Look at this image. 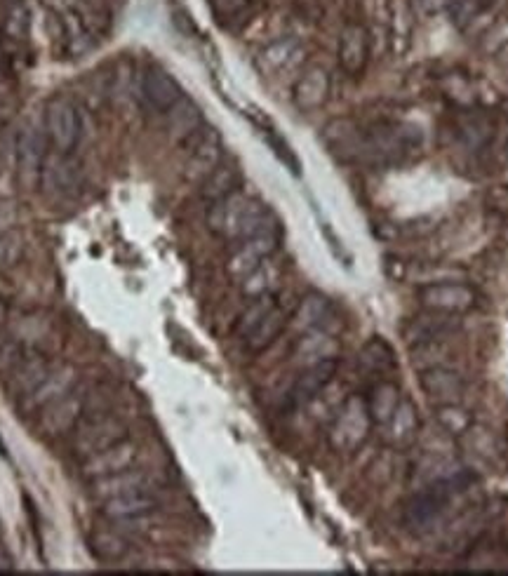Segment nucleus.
<instances>
[{
    "mask_svg": "<svg viewBox=\"0 0 508 576\" xmlns=\"http://www.w3.org/2000/svg\"><path fill=\"white\" fill-rule=\"evenodd\" d=\"M372 417L363 395H349L327 428V445L337 454H353L370 440Z\"/></svg>",
    "mask_w": 508,
    "mask_h": 576,
    "instance_id": "3",
    "label": "nucleus"
},
{
    "mask_svg": "<svg viewBox=\"0 0 508 576\" xmlns=\"http://www.w3.org/2000/svg\"><path fill=\"white\" fill-rule=\"evenodd\" d=\"M88 551L102 565H118L130 555V541L118 529L97 527L88 537Z\"/></svg>",
    "mask_w": 508,
    "mask_h": 576,
    "instance_id": "25",
    "label": "nucleus"
},
{
    "mask_svg": "<svg viewBox=\"0 0 508 576\" xmlns=\"http://www.w3.org/2000/svg\"><path fill=\"white\" fill-rule=\"evenodd\" d=\"M280 247V229H269L257 233V236H250L245 240H240L233 247V252L226 259V273H229L231 280H245L254 269L264 264L266 259H271L273 254L278 252Z\"/></svg>",
    "mask_w": 508,
    "mask_h": 576,
    "instance_id": "9",
    "label": "nucleus"
},
{
    "mask_svg": "<svg viewBox=\"0 0 508 576\" xmlns=\"http://www.w3.org/2000/svg\"><path fill=\"white\" fill-rule=\"evenodd\" d=\"M5 320H8V306H5L3 301H0V330H3Z\"/></svg>",
    "mask_w": 508,
    "mask_h": 576,
    "instance_id": "46",
    "label": "nucleus"
},
{
    "mask_svg": "<svg viewBox=\"0 0 508 576\" xmlns=\"http://www.w3.org/2000/svg\"><path fill=\"white\" fill-rule=\"evenodd\" d=\"M339 356V341L323 330H313L302 334V339L294 346V360L309 367L320 360H332Z\"/></svg>",
    "mask_w": 508,
    "mask_h": 576,
    "instance_id": "28",
    "label": "nucleus"
},
{
    "mask_svg": "<svg viewBox=\"0 0 508 576\" xmlns=\"http://www.w3.org/2000/svg\"><path fill=\"white\" fill-rule=\"evenodd\" d=\"M358 363L365 372H370V374H386L398 367L396 353H393V348L386 344L384 337H372L370 341H367V344L363 346V351H360Z\"/></svg>",
    "mask_w": 508,
    "mask_h": 576,
    "instance_id": "33",
    "label": "nucleus"
},
{
    "mask_svg": "<svg viewBox=\"0 0 508 576\" xmlns=\"http://www.w3.org/2000/svg\"><path fill=\"white\" fill-rule=\"evenodd\" d=\"M323 144L327 151L344 163H363L365 130L351 118H334L323 127Z\"/></svg>",
    "mask_w": 508,
    "mask_h": 576,
    "instance_id": "13",
    "label": "nucleus"
},
{
    "mask_svg": "<svg viewBox=\"0 0 508 576\" xmlns=\"http://www.w3.org/2000/svg\"><path fill=\"white\" fill-rule=\"evenodd\" d=\"M240 189V170L231 163H219V167L210 177L200 184V196H203L207 203H215V200L229 196V193Z\"/></svg>",
    "mask_w": 508,
    "mask_h": 576,
    "instance_id": "32",
    "label": "nucleus"
},
{
    "mask_svg": "<svg viewBox=\"0 0 508 576\" xmlns=\"http://www.w3.org/2000/svg\"><path fill=\"white\" fill-rule=\"evenodd\" d=\"M339 69L349 78H360L370 64V33L363 24L351 22L339 33Z\"/></svg>",
    "mask_w": 508,
    "mask_h": 576,
    "instance_id": "15",
    "label": "nucleus"
},
{
    "mask_svg": "<svg viewBox=\"0 0 508 576\" xmlns=\"http://www.w3.org/2000/svg\"><path fill=\"white\" fill-rule=\"evenodd\" d=\"M22 252L24 245L17 233H0V266H15Z\"/></svg>",
    "mask_w": 508,
    "mask_h": 576,
    "instance_id": "44",
    "label": "nucleus"
},
{
    "mask_svg": "<svg viewBox=\"0 0 508 576\" xmlns=\"http://www.w3.org/2000/svg\"><path fill=\"white\" fill-rule=\"evenodd\" d=\"M278 283V269L271 259H266L259 269H254L245 280H240V292L245 299H257L264 294H273V285Z\"/></svg>",
    "mask_w": 508,
    "mask_h": 576,
    "instance_id": "37",
    "label": "nucleus"
},
{
    "mask_svg": "<svg viewBox=\"0 0 508 576\" xmlns=\"http://www.w3.org/2000/svg\"><path fill=\"white\" fill-rule=\"evenodd\" d=\"M186 146V179L203 184L224 160V142L217 127L203 125L196 135L184 142Z\"/></svg>",
    "mask_w": 508,
    "mask_h": 576,
    "instance_id": "8",
    "label": "nucleus"
},
{
    "mask_svg": "<svg viewBox=\"0 0 508 576\" xmlns=\"http://www.w3.org/2000/svg\"><path fill=\"white\" fill-rule=\"evenodd\" d=\"M419 127L407 123H377L365 130L363 163L396 165L419 149Z\"/></svg>",
    "mask_w": 508,
    "mask_h": 576,
    "instance_id": "2",
    "label": "nucleus"
},
{
    "mask_svg": "<svg viewBox=\"0 0 508 576\" xmlns=\"http://www.w3.org/2000/svg\"><path fill=\"white\" fill-rule=\"evenodd\" d=\"M144 490H156V482H153L149 471H139V468H127L123 473L109 475V478H99L90 480V497L99 501L113 499V497H123V494L132 492H144Z\"/></svg>",
    "mask_w": 508,
    "mask_h": 576,
    "instance_id": "20",
    "label": "nucleus"
},
{
    "mask_svg": "<svg viewBox=\"0 0 508 576\" xmlns=\"http://www.w3.org/2000/svg\"><path fill=\"white\" fill-rule=\"evenodd\" d=\"M26 348L17 334L0 330V377H8L19 360L24 358Z\"/></svg>",
    "mask_w": 508,
    "mask_h": 576,
    "instance_id": "41",
    "label": "nucleus"
},
{
    "mask_svg": "<svg viewBox=\"0 0 508 576\" xmlns=\"http://www.w3.org/2000/svg\"><path fill=\"white\" fill-rule=\"evenodd\" d=\"M330 313H332V301L320 292H309L304 294L302 301H299L297 308H294V313L290 316V325L299 334L323 330Z\"/></svg>",
    "mask_w": 508,
    "mask_h": 576,
    "instance_id": "26",
    "label": "nucleus"
},
{
    "mask_svg": "<svg viewBox=\"0 0 508 576\" xmlns=\"http://www.w3.org/2000/svg\"><path fill=\"white\" fill-rule=\"evenodd\" d=\"M332 92V78L323 66L313 64L302 71V76L294 80L292 102L302 113L320 111L327 104Z\"/></svg>",
    "mask_w": 508,
    "mask_h": 576,
    "instance_id": "17",
    "label": "nucleus"
},
{
    "mask_svg": "<svg viewBox=\"0 0 508 576\" xmlns=\"http://www.w3.org/2000/svg\"><path fill=\"white\" fill-rule=\"evenodd\" d=\"M85 410H88V395L80 386L73 388L62 398L50 403L45 410L36 414V426L45 438H64L76 431L80 421L85 419Z\"/></svg>",
    "mask_w": 508,
    "mask_h": 576,
    "instance_id": "7",
    "label": "nucleus"
},
{
    "mask_svg": "<svg viewBox=\"0 0 508 576\" xmlns=\"http://www.w3.org/2000/svg\"><path fill=\"white\" fill-rule=\"evenodd\" d=\"M50 156V142L45 137L43 123H26L19 130L15 142V160H17V179L26 191L38 189L40 172H43L45 160Z\"/></svg>",
    "mask_w": 508,
    "mask_h": 576,
    "instance_id": "6",
    "label": "nucleus"
},
{
    "mask_svg": "<svg viewBox=\"0 0 508 576\" xmlns=\"http://www.w3.org/2000/svg\"><path fill=\"white\" fill-rule=\"evenodd\" d=\"M76 386H78V372L73 370L71 365L52 367L48 377L43 379V384H40L36 391H31L29 395H26V398L19 400L17 403L19 412L26 414V417H33V414L45 410L50 403H55V400L73 391Z\"/></svg>",
    "mask_w": 508,
    "mask_h": 576,
    "instance_id": "14",
    "label": "nucleus"
},
{
    "mask_svg": "<svg viewBox=\"0 0 508 576\" xmlns=\"http://www.w3.org/2000/svg\"><path fill=\"white\" fill-rule=\"evenodd\" d=\"M165 118H167V130H170V137L177 139V142H182V144L191 135H196L200 127L205 125L200 106L186 95L179 99V102L172 106L170 111L165 113Z\"/></svg>",
    "mask_w": 508,
    "mask_h": 576,
    "instance_id": "27",
    "label": "nucleus"
},
{
    "mask_svg": "<svg viewBox=\"0 0 508 576\" xmlns=\"http://www.w3.org/2000/svg\"><path fill=\"white\" fill-rule=\"evenodd\" d=\"M436 424L440 431L450 438H461V435L473 431V414L461 407V403L452 405H438L436 407Z\"/></svg>",
    "mask_w": 508,
    "mask_h": 576,
    "instance_id": "35",
    "label": "nucleus"
},
{
    "mask_svg": "<svg viewBox=\"0 0 508 576\" xmlns=\"http://www.w3.org/2000/svg\"><path fill=\"white\" fill-rule=\"evenodd\" d=\"M391 15V40L396 43V50L403 52L410 45L412 29H414V12L407 0H391L389 3Z\"/></svg>",
    "mask_w": 508,
    "mask_h": 576,
    "instance_id": "36",
    "label": "nucleus"
},
{
    "mask_svg": "<svg viewBox=\"0 0 508 576\" xmlns=\"http://www.w3.org/2000/svg\"><path fill=\"white\" fill-rule=\"evenodd\" d=\"M478 48L487 57L499 55L501 50L508 48V17H497L487 24V29L480 33Z\"/></svg>",
    "mask_w": 508,
    "mask_h": 576,
    "instance_id": "40",
    "label": "nucleus"
},
{
    "mask_svg": "<svg viewBox=\"0 0 508 576\" xmlns=\"http://www.w3.org/2000/svg\"><path fill=\"white\" fill-rule=\"evenodd\" d=\"M400 395L398 386L393 384V381H379L377 386L372 388L370 395H367V410H370V417H372V424L381 428L386 424V421L391 419L393 410H396L398 403H400Z\"/></svg>",
    "mask_w": 508,
    "mask_h": 576,
    "instance_id": "31",
    "label": "nucleus"
},
{
    "mask_svg": "<svg viewBox=\"0 0 508 576\" xmlns=\"http://www.w3.org/2000/svg\"><path fill=\"white\" fill-rule=\"evenodd\" d=\"M3 64H5V55H3V48H0V69H3Z\"/></svg>",
    "mask_w": 508,
    "mask_h": 576,
    "instance_id": "47",
    "label": "nucleus"
},
{
    "mask_svg": "<svg viewBox=\"0 0 508 576\" xmlns=\"http://www.w3.org/2000/svg\"><path fill=\"white\" fill-rule=\"evenodd\" d=\"M492 3L494 0H454L450 5L452 24L459 26V29H469L473 22H478L480 17L487 15Z\"/></svg>",
    "mask_w": 508,
    "mask_h": 576,
    "instance_id": "39",
    "label": "nucleus"
},
{
    "mask_svg": "<svg viewBox=\"0 0 508 576\" xmlns=\"http://www.w3.org/2000/svg\"><path fill=\"white\" fill-rule=\"evenodd\" d=\"M254 0H210V8L219 22H238L252 10Z\"/></svg>",
    "mask_w": 508,
    "mask_h": 576,
    "instance_id": "43",
    "label": "nucleus"
},
{
    "mask_svg": "<svg viewBox=\"0 0 508 576\" xmlns=\"http://www.w3.org/2000/svg\"><path fill=\"white\" fill-rule=\"evenodd\" d=\"M43 130L50 142V151L73 153L83 135V120L76 102L66 95H55L48 99L43 111Z\"/></svg>",
    "mask_w": 508,
    "mask_h": 576,
    "instance_id": "4",
    "label": "nucleus"
},
{
    "mask_svg": "<svg viewBox=\"0 0 508 576\" xmlns=\"http://www.w3.org/2000/svg\"><path fill=\"white\" fill-rule=\"evenodd\" d=\"M290 325V318H287V313L283 308L276 306L273 311L266 316L262 323H259L254 330L247 334L243 339L245 341V348L250 353H262L266 348L273 346V341H276L280 334L285 332V327Z\"/></svg>",
    "mask_w": 508,
    "mask_h": 576,
    "instance_id": "30",
    "label": "nucleus"
},
{
    "mask_svg": "<svg viewBox=\"0 0 508 576\" xmlns=\"http://www.w3.org/2000/svg\"><path fill=\"white\" fill-rule=\"evenodd\" d=\"M50 370H52L50 360L45 358L43 353L26 351L15 370L5 377L8 379V393L19 403V400L26 398V395H29L31 391H36V388L43 384V379L48 377Z\"/></svg>",
    "mask_w": 508,
    "mask_h": 576,
    "instance_id": "22",
    "label": "nucleus"
},
{
    "mask_svg": "<svg viewBox=\"0 0 508 576\" xmlns=\"http://www.w3.org/2000/svg\"><path fill=\"white\" fill-rule=\"evenodd\" d=\"M419 386L426 398H429L436 407L461 403V395L466 391V384L464 379H461V374L447 370L443 365H433L421 370Z\"/></svg>",
    "mask_w": 508,
    "mask_h": 576,
    "instance_id": "18",
    "label": "nucleus"
},
{
    "mask_svg": "<svg viewBox=\"0 0 508 576\" xmlns=\"http://www.w3.org/2000/svg\"><path fill=\"white\" fill-rule=\"evenodd\" d=\"M142 97L153 111L167 113L184 97V90L163 66H149L142 78Z\"/></svg>",
    "mask_w": 508,
    "mask_h": 576,
    "instance_id": "21",
    "label": "nucleus"
},
{
    "mask_svg": "<svg viewBox=\"0 0 508 576\" xmlns=\"http://www.w3.org/2000/svg\"><path fill=\"white\" fill-rule=\"evenodd\" d=\"M337 367H339L337 358L320 360V363L304 367V372L299 374L292 386V393H290L292 403L306 405V403H311L313 398H318V395L332 384V379L337 377Z\"/></svg>",
    "mask_w": 508,
    "mask_h": 576,
    "instance_id": "23",
    "label": "nucleus"
},
{
    "mask_svg": "<svg viewBox=\"0 0 508 576\" xmlns=\"http://www.w3.org/2000/svg\"><path fill=\"white\" fill-rule=\"evenodd\" d=\"M419 428L421 419L417 405H414L410 398H400V403L396 410H393L391 419L381 426V431H384L381 435H384V442L391 447V450L405 452L417 445Z\"/></svg>",
    "mask_w": 508,
    "mask_h": 576,
    "instance_id": "16",
    "label": "nucleus"
},
{
    "mask_svg": "<svg viewBox=\"0 0 508 576\" xmlns=\"http://www.w3.org/2000/svg\"><path fill=\"white\" fill-rule=\"evenodd\" d=\"M494 135V123L483 113H469L459 120V137L464 139V144L473 151L485 149L492 142Z\"/></svg>",
    "mask_w": 508,
    "mask_h": 576,
    "instance_id": "34",
    "label": "nucleus"
},
{
    "mask_svg": "<svg viewBox=\"0 0 508 576\" xmlns=\"http://www.w3.org/2000/svg\"><path fill=\"white\" fill-rule=\"evenodd\" d=\"M139 461V445L130 438L118 442V445L106 447V450L92 454L88 459H80V475L85 480L109 478V475L123 473L127 468H135Z\"/></svg>",
    "mask_w": 508,
    "mask_h": 576,
    "instance_id": "12",
    "label": "nucleus"
},
{
    "mask_svg": "<svg viewBox=\"0 0 508 576\" xmlns=\"http://www.w3.org/2000/svg\"><path fill=\"white\" fill-rule=\"evenodd\" d=\"M485 203L497 212H508V184L492 186V189L487 191Z\"/></svg>",
    "mask_w": 508,
    "mask_h": 576,
    "instance_id": "45",
    "label": "nucleus"
},
{
    "mask_svg": "<svg viewBox=\"0 0 508 576\" xmlns=\"http://www.w3.org/2000/svg\"><path fill=\"white\" fill-rule=\"evenodd\" d=\"M130 438L127 424L116 414H99V417L83 419L73 431V452L78 459H88L92 454L106 450V447L118 445Z\"/></svg>",
    "mask_w": 508,
    "mask_h": 576,
    "instance_id": "5",
    "label": "nucleus"
},
{
    "mask_svg": "<svg viewBox=\"0 0 508 576\" xmlns=\"http://www.w3.org/2000/svg\"><path fill=\"white\" fill-rule=\"evenodd\" d=\"M278 306V301L273 294H264V297H257V299H250V304L243 313H240L236 327H233V332H236V337L245 339L247 334H250L254 327H257L262 320L269 316L273 308Z\"/></svg>",
    "mask_w": 508,
    "mask_h": 576,
    "instance_id": "38",
    "label": "nucleus"
},
{
    "mask_svg": "<svg viewBox=\"0 0 508 576\" xmlns=\"http://www.w3.org/2000/svg\"><path fill=\"white\" fill-rule=\"evenodd\" d=\"M3 29H5V33H8L12 40H26V38H29L31 17H29V10H26L24 3H12L10 5L8 15H5Z\"/></svg>",
    "mask_w": 508,
    "mask_h": 576,
    "instance_id": "42",
    "label": "nucleus"
},
{
    "mask_svg": "<svg viewBox=\"0 0 508 576\" xmlns=\"http://www.w3.org/2000/svg\"><path fill=\"white\" fill-rule=\"evenodd\" d=\"M457 327V318L450 313L426 311V316H419L405 325V341L410 346H424V344H440L447 334Z\"/></svg>",
    "mask_w": 508,
    "mask_h": 576,
    "instance_id": "24",
    "label": "nucleus"
},
{
    "mask_svg": "<svg viewBox=\"0 0 508 576\" xmlns=\"http://www.w3.org/2000/svg\"><path fill=\"white\" fill-rule=\"evenodd\" d=\"M302 52L304 48H302V43H299V38L287 36V38L273 40V43L266 45V48L257 55V66L264 73H280V71L290 69V66L302 57Z\"/></svg>",
    "mask_w": 508,
    "mask_h": 576,
    "instance_id": "29",
    "label": "nucleus"
},
{
    "mask_svg": "<svg viewBox=\"0 0 508 576\" xmlns=\"http://www.w3.org/2000/svg\"><path fill=\"white\" fill-rule=\"evenodd\" d=\"M99 506H102V515L106 520L116 522V525H127V522L142 520L146 515L156 513L160 508V501L156 497V490H144L106 499Z\"/></svg>",
    "mask_w": 508,
    "mask_h": 576,
    "instance_id": "19",
    "label": "nucleus"
},
{
    "mask_svg": "<svg viewBox=\"0 0 508 576\" xmlns=\"http://www.w3.org/2000/svg\"><path fill=\"white\" fill-rule=\"evenodd\" d=\"M205 221L207 229L229 243H240V240L269 229H280V221L269 210V205H264L259 198L247 196L240 189L210 203Z\"/></svg>",
    "mask_w": 508,
    "mask_h": 576,
    "instance_id": "1",
    "label": "nucleus"
},
{
    "mask_svg": "<svg viewBox=\"0 0 508 576\" xmlns=\"http://www.w3.org/2000/svg\"><path fill=\"white\" fill-rule=\"evenodd\" d=\"M417 301L426 311L450 313V316H459V313L471 311L476 306L478 294L471 285L454 283V280H440V283H426L417 287Z\"/></svg>",
    "mask_w": 508,
    "mask_h": 576,
    "instance_id": "11",
    "label": "nucleus"
},
{
    "mask_svg": "<svg viewBox=\"0 0 508 576\" xmlns=\"http://www.w3.org/2000/svg\"><path fill=\"white\" fill-rule=\"evenodd\" d=\"M38 189L52 200H71L83 191V170L71 153H57L50 151L48 160H45L43 172H40Z\"/></svg>",
    "mask_w": 508,
    "mask_h": 576,
    "instance_id": "10",
    "label": "nucleus"
}]
</instances>
